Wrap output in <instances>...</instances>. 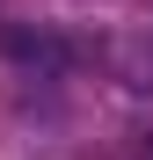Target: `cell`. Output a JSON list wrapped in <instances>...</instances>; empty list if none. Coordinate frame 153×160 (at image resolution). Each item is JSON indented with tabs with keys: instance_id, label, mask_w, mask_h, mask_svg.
Segmentation results:
<instances>
[{
	"instance_id": "6da1fadb",
	"label": "cell",
	"mask_w": 153,
	"mask_h": 160,
	"mask_svg": "<svg viewBox=\"0 0 153 160\" xmlns=\"http://www.w3.org/2000/svg\"><path fill=\"white\" fill-rule=\"evenodd\" d=\"M131 160H153V131H131Z\"/></svg>"
}]
</instances>
